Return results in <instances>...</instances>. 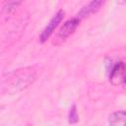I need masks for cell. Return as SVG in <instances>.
Listing matches in <instances>:
<instances>
[{
	"mask_svg": "<svg viewBox=\"0 0 126 126\" xmlns=\"http://www.w3.org/2000/svg\"><path fill=\"white\" fill-rule=\"evenodd\" d=\"M79 120L78 114H77V110H76V106L73 105L72 108L70 109V113H69V122L70 123H76Z\"/></svg>",
	"mask_w": 126,
	"mask_h": 126,
	"instance_id": "ba28073f",
	"label": "cell"
},
{
	"mask_svg": "<svg viewBox=\"0 0 126 126\" xmlns=\"http://www.w3.org/2000/svg\"><path fill=\"white\" fill-rule=\"evenodd\" d=\"M116 1L118 2V4H121V5L125 3V0H116Z\"/></svg>",
	"mask_w": 126,
	"mask_h": 126,
	"instance_id": "9c48e42d",
	"label": "cell"
},
{
	"mask_svg": "<svg viewBox=\"0 0 126 126\" xmlns=\"http://www.w3.org/2000/svg\"><path fill=\"white\" fill-rule=\"evenodd\" d=\"M125 111L120 110L113 112L108 117V123L110 125H124L125 124Z\"/></svg>",
	"mask_w": 126,
	"mask_h": 126,
	"instance_id": "8992f818",
	"label": "cell"
},
{
	"mask_svg": "<svg viewBox=\"0 0 126 126\" xmlns=\"http://www.w3.org/2000/svg\"><path fill=\"white\" fill-rule=\"evenodd\" d=\"M63 18H64V11H62V10H60V11H58L54 16H53V18L49 21V23L47 24V26L45 27V29L43 30V32H41V34H40V36H39V40H40V42H45L48 38H49V36L52 34V32H54V30L58 27V25L61 23V21L63 20Z\"/></svg>",
	"mask_w": 126,
	"mask_h": 126,
	"instance_id": "277c9868",
	"label": "cell"
},
{
	"mask_svg": "<svg viewBox=\"0 0 126 126\" xmlns=\"http://www.w3.org/2000/svg\"><path fill=\"white\" fill-rule=\"evenodd\" d=\"M79 25H80V19L79 18H73V19H70L67 22H65L64 25L59 30L58 33L56 34L55 40L53 41V43L56 45L61 44L63 41L66 40L67 37H69L76 31V29L78 28Z\"/></svg>",
	"mask_w": 126,
	"mask_h": 126,
	"instance_id": "7a4b0ae2",
	"label": "cell"
},
{
	"mask_svg": "<svg viewBox=\"0 0 126 126\" xmlns=\"http://www.w3.org/2000/svg\"><path fill=\"white\" fill-rule=\"evenodd\" d=\"M105 1H106V0H92V2H91L88 6L84 7V8L80 11V13L78 14V17H77V18L81 19V18L88 17V16H90L91 14L96 13V12L103 6V4L105 3Z\"/></svg>",
	"mask_w": 126,
	"mask_h": 126,
	"instance_id": "5b68a950",
	"label": "cell"
},
{
	"mask_svg": "<svg viewBox=\"0 0 126 126\" xmlns=\"http://www.w3.org/2000/svg\"><path fill=\"white\" fill-rule=\"evenodd\" d=\"M109 81L113 86H124L125 84V64L123 61L117 62L109 73Z\"/></svg>",
	"mask_w": 126,
	"mask_h": 126,
	"instance_id": "3957f363",
	"label": "cell"
},
{
	"mask_svg": "<svg viewBox=\"0 0 126 126\" xmlns=\"http://www.w3.org/2000/svg\"><path fill=\"white\" fill-rule=\"evenodd\" d=\"M21 1L22 0H7L3 8V13L8 16L17 9V7L21 4Z\"/></svg>",
	"mask_w": 126,
	"mask_h": 126,
	"instance_id": "52a82bcc",
	"label": "cell"
},
{
	"mask_svg": "<svg viewBox=\"0 0 126 126\" xmlns=\"http://www.w3.org/2000/svg\"><path fill=\"white\" fill-rule=\"evenodd\" d=\"M36 76V71L32 67L17 69L5 74L0 79V88L5 93H18L32 85Z\"/></svg>",
	"mask_w": 126,
	"mask_h": 126,
	"instance_id": "6da1fadb",
	"label": "cell"
}]
</instances>
